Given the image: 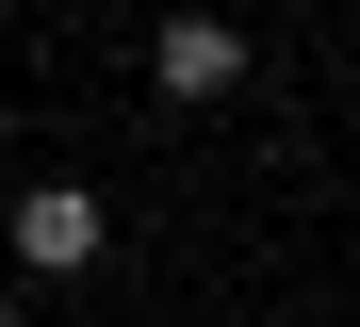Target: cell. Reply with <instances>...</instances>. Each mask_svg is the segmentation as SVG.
Listing matches in <instances>:
<instances>
[{"instance_id": "cell-3", "label": "cell", "mask_w": 360, "mask_h": 327, "mask_svg": "<svg viewBox=\"0 0 360 327\" xmlns=\"http://www.w3.org/2000/svg\"><path fill=\"white\" fill-rule=\"evenodd\" d=\"M0 327H17V295H0Z\"/></svg>"}, {"instance_id": "cell-2", "label": "cell", "mask_w": 360, "mask_h": 327, "mask_svg": "<svg viewBox=\"0 0 360 327\" xmlns=\"http://www.w3.org/2000/svg\"><path fill=\"white\" fill-rule=\"evenodd\" d=\"M148 82H164L180 115H197V98H229V82H246V33H229L213 0H180V17L148 33Z\"/></svg>"}, {"instance_id": "cell-1", "label": "cell", "mask_w": 360, "mask_h": 327, "mask_svg": "<svg viewBox=\"0 0 360 327\" xmlns=\"http://www.w3.org/2000/svg\"><path fill=\"white\" fill-rule=\"evenodd\" d=\"M0 245H17V278H98L115 213H98V180H17V213H0Z\"/></svg>"}]
</instances>
